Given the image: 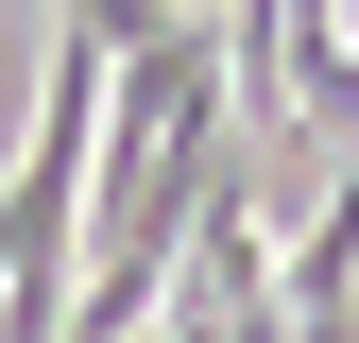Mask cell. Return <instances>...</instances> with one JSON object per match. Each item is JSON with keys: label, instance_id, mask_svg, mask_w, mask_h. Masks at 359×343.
<instances>
[]
</instances>
